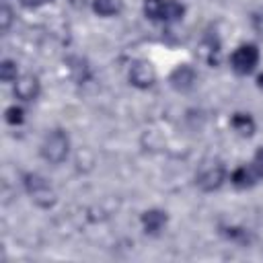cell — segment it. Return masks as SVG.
<instances>
[{
	"label": "cell",
	"mask_w": 263,
	"mask_h": 263,
	"mask_svg": "<svg viewBox=\"0 0 263 263\" xmlns=\"http://www.w3.org/2000/svg\"><path fill=\"white\" fill-rule=\"evenodd\" d=\"M70 152V138L64 129H53L45 136L43 144H41V156L51 162V164H60L66 160Z\"/></svg>",
	"instance_id": "obj_1"
},
{
	"label": "cell",
	"mask_w": 263,
	"mask_h": 263,
	"mask_svg": "<svg viewBox=\"0 0 263 263\" xmlns=\"http://www.w3.org/2000/svg\"><path fill=\"white\" fill-rule=\"evenodd\" d=\"M263 179V148L257 150V154L253 156V160L249 164H242L238 168H234L230 181L234 187L238 189H247V187H253L257 185L259 181Z\"/></svg>",
	"instance_id": "obj_2"
},
{
	"label": "cell",
	"mask_w": 263,
	"mask_h": 263,
	"mask_svg": "<svg viewBox=\"0 0 263 263\" xmlns=\"http://www.w3.org/2000/svg\"><path fill=\"white\" fill-rule=\"evenodd\" d=\"M25 189L31 195V199L41 205V208H49L55 201V191L49 185V181H45L41 175H25Z\"/></svg>",
	"instance_id": "obj_3"
},
{
	"label": "cell",
	"mask_w": 263,
	"mask_h": 263,
	"mask_svg": "<svg viewBox=\"0 0 263 263\" xmlns=\"http://www.w3.org/2000/svg\"><path fill=\"white\" fill-rule=\"evenodd\" d=\"M230 64H232V70L236 74H251L257 64H259V49L257 45L253 43H245V45H238L232 55H230Z\"/></svg>",
	"instance_id": "obj_4"
},
{
	"label": "cell",
	"mask_w": 263,
	"mask_h": 263,
	"mask_svg": "<svg viewBox=\"0 0 263 263\" xmlns=\"http://www.w3.org/2000/svg\"><path fill=\"white\" fill-rule=\"evenodd\" d=\"M224 177H226V171L220 162H205L199 168V173L195 177V183L203 191H214L224 183Z\"/></svg>",
	"instance_id": "obj_5"
},
{
	"label": "cell",
	"mask_w": 263,
	"mask_h": 263,
	"mask_svg": "<svg viewBox=\"0 0 263 263\" xmlns=\"http://www.w3.org/2000/svg\"><path fill=\"white\" fill-rule=\"evenodd\" d=\"M129 82L138 88H148L156 82V70L150 62L146 60H138L132 64L129 68Z\"/></svg>",
	"instance_id": "obj_6"
},
{
	"label": "cell",
	"mask_w": 263,
	"mask_h": 263,
	"mask_svg": "<svg viewBox=\"0 0 263 263\" xmlns=\"http://www.w3.org/2000/svg\"><path fill=\"white\" fill-rule=\"evenodd\" d=\"M14 95L21 101H35L39 95V80L33 74H23L14 80Z\"/></svg>",
	"instance_id": "obj_7"
},
{
	"label": "cell",
	"mask_w": 263,
	"mask_h": 263,
	"mask_svg": "<svg viewBox=\"0 0 263 263\" xmlns=\"http://www.w3.org/2000/svg\"><path fill=\"white\" fill-rule=\"evenodd\" d=\"M171 86L175 88V90H189L191 86H193V82H195V70L191 68V66H187V64H181V66H177L173 72H171Z\"/></svg>",
	"instance_id": "obj_8"
},
{
	"label": "cell",
	"mask_w": 263,
	"mask_h": 263,
	"mask_svg": "<svg viewBox=\"0 0 263 263\" xmlns=\"http://www.w3.org/2000/svg\"><path fill=\"white\" fill-rule=\"evenodd\" d=\"M166 212L162 210H148L142 214V226L146 234H158L166 224Z\"/></svg>",
	"instance_id": "obj_9"
},
{
	"label": "cell",
	"mask_w": 263,
	"mask_h": 263,
	"mask_svg": "<svg viewBox=\"0 0 263 263\" xmlns=\"http://www.w3.org/2000/svg\"><path fill=\"white\" fill-rule=\"evenodd\" d=\"M230 125H232V129L236 134H240L245 138L255 134V121H253V117L249 113H234L232 119H230Z\"/></svg>",
	"instance_id": "obj_10"
},
{
	"label": "cell",
	"mask_w": 263,
	"mask_h": 263,
	"mask_svg": "<svg viewBox=\"0 0 263 263\" xmlns=\"http://www.w3.org/2000/svg\"><path fill=\"white\" fill-rule=\"evenodd\" d=\"M185 14V6L177 0H164V6H162V14H160V21L162 23H175V21H181Z\"/></svg>",
	"instance_id": "obj_11"
},
{
	"label": "cell",
	"mask_w": 263,
	"mask_h": 263,
	"mask_svg": "<svg viewBox=\"0 0 263 263\" xmlns=\"http://www.w3.org/2000/svg\"><path fill=\"white\" fill-rule=\"evenodd\" d=\"M121 0H92V10L99 16H113L121 12Z\"/></svg>",
	"instance_id": "obj_12"
},
{
	"label": "cell",
	"mask_w": 263,
	"mask_h": 263,
	"mask_svg": "<svg viewBox=\"0 0 263 263\" xmlns=\"http://www.w3.org/2000/svg\"><path fill=\"white\" fill-rule=\"evenodd\" d=\"M218 41H214V39H208V41H203L201 43V58L205 60V62H210V64H218Z\"/></svg>",
	"instance_id": "obj_13"
},
{
	"label": "cell",
	"mask_w": 263,
	"mask_h": 263,
	"mask_svg": "<svg viewBox=\"0 0 263 263\" xmlns=\"http://www.w3.org/2000/svg\"><path fill=\"white\" fill-rule=\"evenodd\" d=\"M162 6H164V0H144V14L150 21H160Z\"/></svg>",
	"instance_id": "obj_14"
},
{
	"label": "cell",
	"mask_w": 263,
	"mask_h": 263,
	"mask_svg": "<svg viewBox=\"0 0 263 263\" xmlns=\"http://www.w3.org/2000/svg\"><path fill=\"white\" fill-rule=\"evenodd\" d=\"M0 78H2L4 82H12V80L18 78V74H16V64H14L12 60H4V62H2V66H0Z\"/></svg>",
	"instance_id": "obj_15"
},
{
	"label": "cell",
	"mask_w": 263,
	"mask_h": 263,
	"mask_svg": "<svg viewBox=\"0 0 263 263\" xmlns=\"http://www.w3.org/2000/svg\"><path fill=\"white\" fill-rule=\"evenodd\" d=\"M4 115H6V121H8L10 125H18V123L25 121V111H23V107H16V105L8 107Z\"/></svg>",
	"instance_id": "obj_16"
},
{
	"label": "cell",
	"mask_w": 263,
	"mask_h": 263,
	"mask_svg": "<svg viewBox=\"0 0 263 263\" xmlns=\"http://www.w3.org/2000/svg\"><path fill=\"white\" fill-rule=\"evenodd\" d=\"M10 21H12V12H10V8L6 4H2V8H0V23H2L4 31L10 27Z\"/></svg>",
	"instance_id": "obj_17"
},
{
	"label": "cell",
	"mask_w": 263,
	"mask_h": 263,
	"mask_svg": "<svg viewBox=\"0 0 263 263\" xmlns=\"http://www.w3.org/2000/svg\"><path fill=\"white\" fill-rule=\"evenodd\" d=\"M27 8H37V6H43V4H47L49 0H21Z\"/></svg>",
	"instance_id": "obj_18"
},
{
	"label": "cell",
	"mask_w": 263,
	"mask_h": 263,
	"mask_svg": "<svg viewBox=\"0 0 263 263\" xmlns=\"http://www.w3.org/2000/svg\"><path fill=\"white\" fill-rule=\"evenodd\" d=\"M253 25H255V29H257V31H261V33H263V12H257V14L253 16Z\"/></svg>",
	"instance_id": "obj_19"
},
{
	"label": "cell",
	"mask_w": 263,
	"mask_h": 263,
	"mask_svg": "<svg viewBox=\"0 0 263 263\" xmlns=\"http://www.w3.org/2000/svg\"><path fill=\"white\" fill-rule=\"evenodd\" d=\"M257 80H259V86H263V74H261V76H259Z\"/></svg>",
	"instance_id": "obj_20"
}]
</instances>
